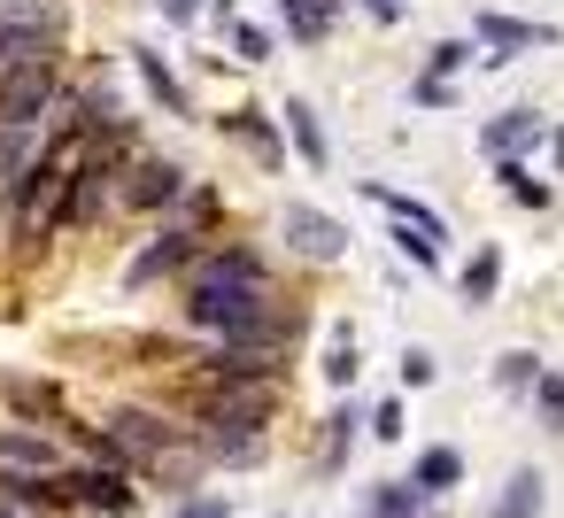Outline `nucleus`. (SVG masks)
I'll list each match as a JSON object with an SVG mask.
<instances>
[{"label":"nucleus","mask_w":564,"mask_h":518,"mask_svg":"<svg viewBox=\"0 0 564 518\" xmlns=\"http://www.w3.org/2000/svg\"><path fill=\"white\" fill-rule=\"evenodd\" d=\"M263 317H271V279H263V263L248 248H217V256H202L186 271V325L240 341Z\"/></svg>","instance_id":"nucleus-1"},{"label":"nucleus","mask_w":564,"mask_h":518,"mask_svg":"<svg viewBox=\"0 0 564 518\" xmlns=\"http://www.w3.org/2000/svg\"><path fill=\"white\" fill-rule=\"evenodd\" d=\"M178 456V425L163 410H140V402H117L101 418V464H124V472H163Z\"/></svg>","instance_id":"nucleus-2"},{"label":"nucleus","mask_w":564,"mask_h":518,"mask_svg":"<svg viewBox=\"0 0 564 518\" xmlns=\"http://www.w3.org/2000/svg\"><path fill=\"white\" fill-rule=\"evenodd\" d=\"M271 410H279V379H209L202 387V441H225V433L263 441Z\"/></svg>","instance_id":"nucleus-3"},{"label":"nucleus","mask_w":564,"mask_h":518,"mask_svg":"<svg viewBox=\"0 0 564 518\" xmlns=\"http://www.w3.org/2000/svg\"><path fill=\"white\" fill-rule=\"evenodd\" d=\"M364 186V202L371 209H387V225H394V248L410 256V263H425V271H441V240H448V225H441V209H425L417 194H394V186H379V179H356Z\"/></svg>","instance_id":"nucleus-4"},{"label":"nucleus","mask_w":564,"mask_h":518,"mask_svg":"<svg viewBox=\"0 0 564 518\" xmlns=\"http://www.w3.org/2000/svg\"><path fill=\"white\" fill-rule=\"evenodd\" d=\"M55 94H63V78H55V55H47V63H24V71H9V78H0V125H9V132H32V125L55 109Z\"/></svg>","instance_id":"nucleus-5"},{"label":"nucleus","mask_w":564,"mask_h":518,"mask_svg":"<svg viewBox=\"0 0 564 518\" xmlns=\"http://www.w3.org/2000/svg\"><path fill=\"white\" fill-rule=\"evenodd\" d=\"M70 510H101V518H132L140 510V487L124 464H70Z\"/></svg>","instance_id":"nucleus-6"},{"label":"nucleus","mask_w":564,"mask_h":518,"mask_svg":"<svg viewBox=\"0 0 564 518\" xmlns=\"http://www.w3.org/2000/svg\"><path fill=\"white\" fill-rule=\"evenodd\" d=\"M279 233H286V248H294L302 263H340V256H348V233H340L325 209H310V202H294V209L279 217Z\"/></svg>","instance_id":"nucleus-7"},{"label":"nucleus","mask_w":564,"mask_h":518,"mask_svg":"<svg viewBox=\"0 0 564 518\" xmlns=\"http://www.w3.org/2000/svg\"><path fill=\"white\" fill-rule=\"evenodd\" d=\"M63 472V449L47 425H0V479H40Z\"/></svg>","instance_id":"nucleus-8"},{"label":"nucleus","mask_w":564,"mask_h":518,"mask_svg":"<svg viewBox=\"0 0 564 518\" xmlns=\"http://www.w3.org/2000/svg\"><path fill=\"white\" fill-rule=\"evenodd\" d=\"M479 47L502 63V55H518V47H556V24H525V17H495V9H479Z\"/></svg>","instance_id":"nucleus-9"},{"label":"nucleus","mask_w":564,"mask_h":518,"mask_svg":"<svg viewBox=\"0 0 564 518\" xmlns=\"http://www.w3.org/2000/svg\"><path fill=\"white\" fill-rule=\"evenodd\" d=\"M186 194H194V179H186L178 163H140V171H132V186H124V202H132V209H178Z\"/></svg>","instance_id":"nucleus-10"},{"label":"nucleus","mask_w":564,"mask_h":518,"mask_svg":"<svg viewBox=\"0 0 564 518\" xmlns=\"http://www.w3.org/2000/svg\"><path fill=\"white\" fill-rule=\"evenodd\" d=\"M178 263H194V233L163 225V233H155V240H148V248L132 256V271H124V279H132V287H155V279H171Z\"/></svg>","instance_id":"nucleus-11"},{"label":"nucleus","mask_w":564,"mask_h":518,"mask_svg":"<svg viewBox=\"0 0 564 518\" xmlns=\"http://www.w3.org/2000/svg\"><path fill=\"white\" fill-rule=\"evenodd\" d=\"M541 132H549V125H541L533 109H502L495 125H479V148H487L495 163H510V155H518V148H533Z\"/></svg>","instance_id":"nucleus-12"},{"label":"nucleus","mask_w":564,"mask_h":518,"mask_svg":"<svg viewBox=\"0 0 564 518\" xmlns=\"http://www.w3.org/2000/svg\"><path fill=\"white\" fill-rule=\"evenodd\" d=\"M286 148H294L310 171H325V163H333V140H325V125H317V109H310L302 94L286 101Z\"/></svg>","instance_id":"nucleus-13"},{"label":"nucleus","mask_w":564,"mask_h":518,"mask_svg":"<svg viewBox=\"0 0 564 518\" xmlns=\"http://www.w3.org/2000/svg\"><path fill=\"white\" fill-rule=\"evenodd\" d=\"M456 479H464V456H456V449H441V441H433V449L410 464V487H417L425 503H433V495H448Z\"/></svg>","instance_id":"nucleus-14"},{"label":"nucleus","mask_w":564,"mask_h":518,"mask_svg":"<svg viewBox=\"0 0 564 518\" xmlns=\"http://www.w3.org/2000/svg\"><path fill=\"white\" fill-rule=\"evenodd\" d=\"M487 518H541V472H533V464H518V472L502 479V495L487 503Z\"/></svg>","instance_id":"nucleus-15"},{"label":"nucleus","mask_w":564,"mask_h":518,"mask_svg":"<svg viewBox=\"0 0 564 518\" xmlns=\"http://www.w3.org/2000/svg\"><path fill=\"white\" fill-rule=\"evenodd\" d=\"M364 518H425V495L410 479H371L364 487Z\"/></svg>","instance_id":"nucleus-16"},{"label":"nucleus","mask_w":564,"mask_h":518,"mask_svg":"<svg viewBox=\"0 0 564 518\" xmlns=\"http://www.w3.org/2000/svg\"><path fill=\"white\" fill-rule=\"evenodd\" d=\"M279 17H286L294 40H325L340 24V0H279Z\"/></svg>","instance_id":"nucleus-17"},{"label":"nucleus","mask_w":564,"mask_h":518,"mask_svg":"<svg viewBox=\"0 0 564 518\" xmlns=\"http://www.w3.org/2000/svg\"><path fill=\"white\" fill-rule=\"evenodd\" d=\"M132 71L148 78V94H155V109H171V117H186V86L163 71V55L155 47H132Z\"/></svg>","instance_id":"nucleus-18"},{"label":"nucleus","mask_w":564,"mask_h":518,"mask_svg":"<svg viewBox=\"0 0 564 518\" xmlns=\"http://www.w3.org/2000/svg\"><path fill=\"white\" fill-rule=\"evenodd\" d=\"M225 132H232V140H248V155H256L263 171H279V132L263 125V109H232V117H225Z\"/></svg>","instance_id":"nucleus-19"},{"label":"nucleus","mask_w":564,"mask_h":518,"mask_svg":"<svg viewBox=\"0 0 564 518\" xmlns=\"http://www.w3.org/2000/svg\"><path fill=\"white\" fill-rule=\"evenodd\" d=\"M0 402H17V410H32V418H63V395H55L47 379H17V371H0Z\"/></svg>","instance_id":"nucleus-20"},{"label":"nucleus","mask_w":564,"mask_h":518,"mask_svg":"<svg viewBox=\"0 0 564 518\" xmlns=\"http://www.w3.org/2000/svg\"><path fill=\"white\" fill-rule=\"evenodd\" d=\"M495 279H502V248H495V240H487V248H479V256H471V263H464V279H456V287H464V302H471V310H479V302H487V294H495Z\"/></svg>","instance_id":"nucleus-21"},{"label":"nucleus","mask_w":564,"mask_h":518,"mask_svg":"<svg viewBox=\"0 0 564 518\" xmlns=\"http://www.w3.org/2000/svg\"><path fill=\"white\" fill-rule=\"evenodd\" d=\"M325 379L333 387H356V325H333L325 333Z\"/></svg>","instance_id":"nucleus-22"},{"label":"nucleus","mask_w":564,"mask_h":518,"mask_svg":"<svg viewBox=\"0 0 564 518\" xmlns=\"http://www.w3.org/2000/svg\"><path fill=\"white\" fill-rule=\"evenodd\" d=\"M495 179H502V186H510V194H518L525 209H549V186H541V179H533V171H525L518 155H510V163H495Z\"/></svg>","instance_id":"nucleus-23"},{"label":"nucleus","mask_w":564,"mask_h":518,"mask_svg":"<svg viewBox=\"0 0 564 518\" xmlns=\"http://www.w3.org/2000/svg\"><path fill=\"white\" fill-rule=\"evenodd\" d=\"M533 410H541L549 433H564V371H541L533 379Z\"/></svg>","instance_id":"nucleus-24"},{"label":"nucleus","mask_w":564,"mask_h":518,"mask_svg":"<svg viewBox=\"0 0 564 518\" xmlns=\"http://www.w3.org/2000/svg\"><path fill=\"white\" fill-rule=\"evenodd\" d=\"M356 425H364V410H356V402H340V410L325 418V472L340 464V449H348V433H356Z\"/></svg>","instance_id":"nucleus-25"},{"label":"nucleus","mask_w":564,"mask_h":518,"mask_svg":"<svg viewBox=\"0 0 564 518\" xmlns=\"http://www.w3.org/2000/svg\"><path fill=\"white\" fill-rule=\"evenodd\" d=\"M24 163H32V132H9V125H0V186L24 179Z\"/></svg>","instance_id":"nucleus-26"},{"label":"nucleus","mask_w":564,"mask_h":518,"mask_svg":"<svg viewBox=\"0 0 564 518\" xmlns=\"http://www.w3.org/2000/svg\"><path fill=\"white\" fill-rule=\"evenodd\" d=\"M464 63H479V55H471V47H464V40H441V47H433V55H425V78H441V86H448V78H456V71H464Z\"/></svg>","instance_id":"nucleus-27"},{"label":"nucleus","mask_w":564,"mask_h":518,"mask_svg":"<svg viewBox=\"0 0 564 518\" xmlns=\"http://www.w3.org/2000/svg\"><path fill=\"white\" fill-rule=\"evenodd\" d=\"M495 379H502V387L518 395V387H533V379H541V356H533V348H510V356L495 364Z\"/></svg>","instance_id":"nucleus-28"},{"label":"nucleus","mask_w":564,"mask_h":518,"mask_svg":"<svg viewBox=\"0 0 564 518\" xmlns=\"http://www.w3.org/2000/svg\"><path fill=\"white\" fill-rule=\"evenodd\" d=\"M232 55L240 63H271V32L263 24H232Z\"/></svg>","instance_id":"nucleus-29"},{"label":"nucleus","mask_w":564,"mask_h":518,"mask_svg":"<svg viewBox=\"0 0 564 518\" xmlns=\"http://www.w3.org/2000/svg\"><path fill=\"white\" fill-rule=\"evenodd\" d=\"M433 348H402V387H433Z\"/></svg>","instance_id":"nucleus-30"},{"label":"nucleus","mask_w":564,"mask_h":518,"mask_svg":"<svg viewBox=\"0 0 564 518\" xmlns=\"http://www.w3.org/2000/svg\"><path fill=\"white\" fill-rule=\"evenodd\" d=\"M371 441H402V402H371Z\"/></svg>","instance_id":"nucleus-31"},{"label":"nucleus","mask_w":564,"mask_h":518,"mask_svg":"<svg viewBox=\"0 0 564 518\" xmlns=\"http://www.w3.org/2000/svg\"><path fill=\"white\" fill-rule=\"evenodd\" d=\"M171 518H232V503L225 495H186V503H171Z\"/></svg>","instance_id":"nucleus-32"},{"label":"nucleus","mask_w":564,"mask_h":518,"mask_svg":"<svg viewBox=\"0 0 564 518\" xmlns=\"http://www.w3.org/2000/svg\"><path fill=\"white\" fill-rule=\"evenodd\" d=\"M155 9H163L171 24H194V17H202V0H155Z\"/></svg>","instance_id":"nucleus-33"},{"label":"nucleus","mask_w":564,"mask_h":518,"mask_svg":"<svg viewBox=\"0 0 564 518\" xmlns=\"http://www.w3.org/2000/svg\"><path fill=\"white\" fill-rule=\"evenodd\" d=\"M364 17H371V24H394V17H402V0H364Z\"/></svg>","instance_id":"nucleus-34"},{"label":"nucleus","mask_w":564,"mask_h":518,"mask_svg":"<svg viewBox=\"0 0 564 518\" xmlns=\"http://www.w3.org/2000/svg\"><path fill=\"white\" fill-rule=\"evenodd\" d=\"M549 148H556V171H564V125H556V132H549Z\"/></svg>","instance_id":"nucleus-35"},{"label":"nucleus","mask_w":564,"mask_h":518,"mask_svg":"<svg viewBox=\"0 0 564 518\" xmlns=\"http://www.w3.org/2000/svg\"><path fill=\"white\" fill-rule=\"evenodd\" d=\"M0 518H40V510H17V503H0Z\"/></svg>","instance_id":"nucleus-36"},{"label":"nucleus","mask_w":564,"mask_h":518,"mask_svg":"<svg viewBox=\"0 0 564 518\" xmlns=\"http://www.w3.org/2000/svg\"><path fill=\"white\" fill-rule=\"evenodd\" d=\"M0 9H9V0H0Z\"/></svg>","instance_id":"nucleus-37"}]
</instances>
